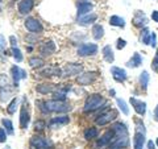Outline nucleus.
<instances>
[{"instance_id":"f257e3e1","label":"nucleus","mask_w":158,"mask_h":149,"mask_svg":"<svg viewBox=\"0 0 158 149\" xmlns=\"http://www.w3.org/2000/svg\"><path fill=\"white\" fill-rule=\"evenodd\" d=\"M104 106H106V102H104V98L102 96V94H91L85 102L83 112L91 113V112H95L98 110H100V108L104 107Z\"/></svg>"},{"instance_id":"f03ea898","label":"nucleus","mask_w":158,"mask_h":149,"mask_svg":"<svg viewBox=\"0 0 158 149\" xmlns=\"http://www.w3.org/2000/svg\"><path fill=\"white\" fill-rule=\"evenodd\" d=\"M136 123V132L133 136V149H144L145 145V137H146V130L141 119H135Z\"/></svg>"},{"instance_id":"7ed1b4c3","label":"nucleus","mask_w":158,"mask_h":149,"mask_svg":"<svg viewBox=\"0 0 158 149\" xmlns=\"http://www.w3.org/2000/svg\"><path fill=\"white\" fill-rule=\"evenodd\" d=\"M29 147L32 149H54V144L49 140V138L36 135V136L31 137V140H29Z\"/></svg>"},{"instance_id":"20e7f679","label":"nucleus","mask_w":158,"mask_h":149,"mask_svg":"<svg viewBox=\"0 0 158 149\" xmlns=\"http://www.w3.org/2000/svg\"><path fill=\"white\" fill-rule=\"evenodd\" d=\"M117 111L116 110H107V111H102L100 115H98V117L95 119V124L96 126H107V124H111L112 121H115L117 119Z\"/></svg>"},{"instance_id":"39448f33","label":"nucleus","mask_w":158,"mask_h":149,"mask_svg":"<svg viewBox=\"0 0 158 149\" xmlns=\"http://www.w3.org/2000/svg\"><path fill=\"white\" fill-rule=\"evenodd\" d=\"M46 102V107L49 112H58V113H63L71 110V106L66 102H61V100H56V99H52V100H45Z\"/></svg>"},{"instance_id":"423d86ee","label":"nucleus","mask_w":158,"mask_h":149,"mask_svg":"<svg viewBox=\"0 0 158 149\" xmlns=\"http://www.w3.org/2000/svg\"><path fill=\"white\" fill-rule=\"evenodd\" d=\"M24 27L32 34H41L44 32V25L36 17H27L25 21H24Z\"/></svg>"},{"instance_id":"0eeeda50","label":"nucleus","mask_w":158,"mask_h":149,"mask_svg":"<svg viewBox=\"0 0 158 149\" xmlns=\"http://www.w3.org/2000/svg\"><path fill=\"white\" fill-rule=\"evenodd\" d=\"M115 138H116L115 132H113L112 130H108V131L104 133V135H103L102 137H99L98 140H96L94 148H95V149H103V148H106V147H110L111 143L115 140Z\"/></svg>"},{"instance_id":"6e6552de","label":"nucleus","mask_w":158,"mask_h":149,"mask_svg":"<svg viewBox=\"0 0 158 149\" xmlns=\"http://www.w3.org/2000/svg\"><path fill=\"white\" fill-rule=\"evenodd\" d=\"M98 50H99V48L96 44L86 42V44H82V45L78 48L77 53L79 57H91V56H95Z\"/></svg>"},{"instance_id":"1a4fd4ad","label":"nucleus","mask_w":158,"mask_h":149,"mask_svg":"<svg viewBox=\"0 0 158 149\" xmlns=\"http://www.w3.org/2000/svg\"><path fill=\"white\" fill-rule=\"evenodd\" d=\"M99 73L98 71H86L82 73L81 75L77 78V83L79 86H88V84H92L94 82L98 79Z\"/></svg>"},{"instance_id":"9d476101","label":"nucleus","mask_w":158,"mask_h":149,"mask_svg":"<svg viewBox=\"0 0 158 149\" xmlns=\"http://www.w3.org/2000/svg\"><path fill=\"white\" fill-rule=\"evenodd\" d=\"M29 121H31V113H29L28 102H27V99L24 98V102L21 104V110H20V128H21V130L28 128Z\"/></svg>"},{"instance_id":"9b49d317","label":"nucleus","mask_w":158,"mask_h":149,"mask_svg":"<svg viewBox=\"0 0 158 149\" xmlns=\"http://www.w3.org/2000/svg\"><path fill=\"white\" fill-rule=\"evenodd\" d=\"M82 70H83L82 65L75 63V62H71V63H67V65H65V67L62 69V74L65 77H74V75L81 74Z\"/></svg>"},{"instance_id":"f8f14e48","label":"nucleus","mask_w":158,"mask_h":149,"mask_svg":"<svg viewBox=\"0 0 158 149\" xmlns=\"http://www.w3.org/2000/svg\"><path fill=\"white\" fill-rule=\"evenodd\" d=\"M111 74H112V78L118 83L125 82L127 78H128V74H127V71L124 70V69L117 67V66H112L111 67Z\"/></svg>"},{"instance_id":"ddd939ff","label":"nucleus","mask_w":158,"mask_h":149,"mask_svg":"<svg viewBox=\"0 0 158 149\" xmlns=\"http://www.w3.org/2000/svg\"><path fill=\"white\" fill-rule=\"evenodd\" d=\"M129 102L132 104V107L135 108L137 115H140V116L145 115V112H146V103L145 102H142V100H140V99H137V98H131Z\"/></svg>"},{"instance_id":"4468645a","label":"nucleus","mask_w":158,"mask_h":149,"mask_svg":"<svg viewBox=\"0 0 158 149\" xmlns=\"http://www.w3.org/2000/svg\"><path fill=\"white\" fill-rule=\"evenodd\" d=\"M57 46L52 40H46V41L42 42V45L40 46V52H41L42 56H52L53 53H56Z\"/></svg>"},{"instance_id":"2eb2a0df","label":"nucleus","mask_w":158,"mask_h":149,"mask_svg":"<svg viewBox=\"0 0 158 149\" xmlns=\"http://www.w3.org/2000/svg\"><path fill=\"white\" fill-rule=\"evenodd\" d=\"M11 74H12V79H13V82H15V86H19V82H20V79H25L27 78V71L25 70H23V69H20L19 66L16 65H13L11 67Z\"/></svg>"},{"instance_id":"dca6fc26","label":"nucleus","mask_w":158,"mask_h":149,"mask_svg":"<svg viewBox=\"0 0 158 149\" xmlns=\"http://www.w3.org/2000/svg\"><path fill=\"white\" fill-rule=\"evenodd\" d=\"M33 7H34V0H21L19 3V13L20 15H29L33 11Z\"/></svg>"},{"instance_id":"f3484780","label":"nucleus","mask_w":158,"mask_h":149,"mask_svg":"<svg viewBox=\"0 0 158 149\" xmlns=\"http://www.w3.org/2000/svg\"><path fill=\"white\" fill-rule=\"evenodd\" d=\"M94 6L90 2H79L77 4V13H78V17L81 16H85L87 13H91Z\"/></svg>"},{"instance_id":"a211bd4d","label":"nucleus","mask_w":158,"mask_h":149,"mask_svg":"<svg viewBox=\"0 0 158 149\" xmlns=\"http://www.w3.org/2000/svg\"><path fill=\"white\" fill-rule=\"evenodd\" d=\"M57 88L58 87L54 83H40L36 86V91L42 94V95H45V94H53Z\"/></svg>"},{"instance_id":"6ab92c4d","label":"nucleus","mask_w":158,"mask_h":149,"mask_svg":"<svg viewBox=\"0 0 158 149\" xmlns=\"http://www.w3.org/2000/svg\"><path fill=\"white\" fill-rule=\"evenodd\" d=\"M40 74H41L42 77H48V78H50V77H61L62 75V69H59L57 66H48V67L44 69V70L40 71Z\"/></svg>"},{"instance_id":"aec40b11","label":"nucleus","mask_w":158,"mask_h":149,"mask_svg":"<svg viewBox=\"0 0 158 149\" xmlns=\"http://www.w3.org/2000/svg\"><path fill=\"white\" fill-rule=\"evenodd\" d=\"M111 130L115 132V136L116 137H125V136H128V128H127L125 124L121 123V121L115 123L112 126Z\"/></svg>"},{"instance_id":"412c9836","label":"nucleus","mask_w":158,"mask_h":149,"mask_svg":"<svg viewBox=\"0 0 158 149\" xmlns=\"http://www.w3.org/2000/svg\"><path fill=\"white\" fill-rule=\"evenodd\" d=\"M132 23H133V25H135L136 28H141L142 29V28L146 27L148 19H146L144 12H136L135 17H133V20H132Z\"/></svg>"},{"instance_id":"4be33fe9","label":"nucleus","mask_w":158,"mask_h":149,"mask_svg":"<svg viewBox=\"0 0 158 149\" xmlns=\"http://www.w3.org/2000/svg\"><path fill=\"white\" fill-rule=\"evenodd\" d=\"M70 123V117L67 115H61V116H56V117H52L50 121H49V126L53 127V128H57L59 126H66V124Z\"/></svg>"},{"instance_id":"5701e85b","label":"nucleus","mask_w":158,"mask_h":149,"mask_svg":"<svg viewBox=\"0 0 158 149\" xmlns=\"http://www.w3.org/2000/svg\"><path fill=\"white\" fill-rule=\"evenodd\" d=\"M98 20V15L96 13H87L85 16H81L78 17V24H81V25H91Z\"/></svg>"},{"instance_id":"b1692460","label":"nucleus","mask_w":158,"mask_h":149,"mask_svg":"<svg viewBox=\"0 0 158 149\" xmlns=\"http://www.w3.org/2000/svg\"><path fill=\"white\" fill-rule=\"evenodd\" d=\"M102 53H103V58H104L108 63H113V61H115V54H113L111 45H106L102 49Z\"/></svg>"},{"instance_id":"393cba45","label":"nucleus","mask_w":158,"mask_h":149,"mask_svg":"<svg viewBox=\"0 0 158 149\" xmlns=\"http://www.w3.org/2000/svg\"><path fill=\"white\" fill-rule=\"evenodd\" d=\"M141 63H142V57L140 56V53H135L132 56V58L127 62V66L132 67V69H136L138 66H141Z\"/></svg>"},{"instance_id":"a878e982","label":"nucleus","mask_w":158,"mask_h":149,"mask_svg":"<svg viewBox=\"0 0 158 149\" xmlns=\"http://www.w3.org/2000/svg\"><path fill=\"white\" fill-rule=\"evenodd\" d=\"M103 36H104V28L100 24H95V25L92 27V37L99 41V40H102Z\"/></svg>"},{"instance_id":"bb28decb","label":"nucleus","mask_w":158,"mask_h":149,"mask_svg":"<svg viewBox=\"0 0 158 149\" xmlns=\"http://www.w3.org/2000/svg\"><path fill=\"white\" fill-rule=\"evenodd\" d=\"M85 138L86 140H95V138L99 137V131L96 127H90L87 128V130H85Z\"/></svg>"},{"instance_id":"cd10ccee","label":"nucleus","mask_w":158,"mask_h":149,"mask_svg":"<svg viewBox=\"0 0 158 149\" xmlns=\"http://www.w3.org/2000/svg\"><path fill=\"white\" fill-rule=\"evenodd\" d=\"M45 65V61L41 57H31L29 58V66L32 69H41Z\"/></svg>"},{"instance_id":"c85d7f7f","label":"nucleus","mask_w":158,"mask_h":149,"mask_svg":"<svg viewBox=\"0 0 158 149\" xmlns=\"http://www.w3.org/2000/svg\"><path fill=\"white\" fill-rule=\"evenodd\" d=\"M110 24L113 27H118V28H124L125 27V20L117 16V15H113V16L110 17Z\"/></svg>"},{"instance_id":"c756f323","label":"nucleus","mask_w":158,"mask_h":149,"mask_svg":"<svg viewBox=\"0 0 158 149\" xmlns=\"http://www.w3.org/2000/svg\"><path fill=\"white\" fill-rule=\"evenodd\" d=\"M149 79H150V77H149V73L148 71H142L141 74H140V84H141V87H142V90H146L148 88V84H149Z\"/></svg>"},{"instance_id":"7c9ffc66","label":"nucleus","mask_w":158,"mask_h":149,"mask_svg":"<svg viewBox=\"0 0 158 149\" xmlns=\"http://www.w3.org/2000/svg\"><path fill=\"white\" fill-rule=\"evenodd\" d=\"M140 40L142 44H145V45H148L150 41V31L148 28H142L141 29V34H140Z\"/></svg>"},{"instance_id":"2f4dec72","label":"nucleus","mask_w":158,"mask_h":149,"mask_svg":"<svg viewBox=\"0 0 158 149\" xmlns=\"http://www.w3.org/2000/svg\"><path fill=\"white\" fill-rule=\"evenodd\" d=\"M12 96V91L11 88H0V102H7L9 98Z\"/></svg>"},{"instance_id":"473e14b6","label":"nucleus","mask_w":158,"mask_h":149,"mask_svg":"<svg viewBox=\"0 0 158 149\" xmlns=\"http://www.w3.org/2000/svg\"><path fill=\"white\" fill-rule=\"evenodd\" d=\"M2 124H3V127H4V130L7 131V133H9V135H13V124L12 121L9 120V119H2Z\"/></svg>"},{"instance_id":"72a5a7b5","label":"nucleus","mask_w":158,"mask_h":149,"mask_svg":"<svg viewBox=\"0 0 158 149\" xmlns=\"http://www.w3.org/2000/svg\"><path fill=\"white\" fill-rule=\"evenodd\" d=\"M116 103H117L118 108H120V111H121L123 113H124V115H129V108H128L125 100H123V99L117 98V99H116Z\"/></svg>"},{"instance_id":"f704fd0d","label":"nucleus","mask_w":158,"mask_h":149,"mask_svg":"<svg viewBox=\"0 0 158 149\" xmlns=\"http://www.w3.org/2000/svg\"><path fill=\"white\" fill-rule=\"evenodd\" d=\"M19 106V99L17 98H12L11 103H9V106L7 107V112L9 113V115H13L15 112H16V108Z\"/></svg>"},{"instance_id":"c9c22d12","label":"nucleus","mask_w":158,"mask_h":149,"mask_svg":"<svg viewBox=\"0 0 158 149\" xmlns=\"http://www.w3.org/2000/svg\"><path fill=\"white\" fill-rule=\"evenodd\" d=\"M46 128V121L42 120V119H38V120L34 121V131L36 132H42Z\"/></svg>"},{"instance_id":"e433bc0d","label":"nucleus","mask_w":158,"mask_h":149,"mask_svg":"<svg viewBox=\"0 0 158 149\" xmlns=\"http://www.w3.org/2000/svg\"><path fill=\"white\" fill-rule=\"evenodd\" d=\"M12 57L16 59V62H23V59H24V57H23V53H21V50L16 46V48H12Z\"/></svg>"},{"instance_id":"4c0bfd02","label":"nucleus","mask_w":158,"mask_h":149,"mask_svg":"<svg viewBox=\"0 0 158 149\" xmlns=\"http://www.w3.org/2000/svg\"><path fill=\"white\" fill-rule=\"evenodd\" d=\"M36 106L38 107V110L41 111V113H49V110H48V107H46V102L45 100H36Z\"/></svg>"},{"instance_id":"58836bf2","label":"nucleus","mask_w":158,"mask_h":149,"mask_svg":"<svg viewBox=\"0 0 158 149\" xmlns=\"http://www.w3.org/2000/svg\"><path fill=\"white\" fill-rule=\"evenodd\" d=\"M9 87V79L6 74H0V88Z\"/></svg>"},{"instance_id":"ea45409f","label":"nucleus","mask_w":158,"mask_h":149,"mask_svg":"<svg viewBox=\"0 0 158 149\" xmlns=\"http://www.w3.org/2000/svg\"><path fill=\"white\" fill-rule=\"evenodd\" d=\"M152 69H153V71H154L156 74H158V48H157L156 56H154V58H153V61H152Z\"/></svg>"},{"instance_id":"a19ab883","label":"nucleus","mask_w":158,"mask_h":149,"mask_svg":"<svg viewBox=\"0 0 158 149\" xmlns=\"http://www.w3.org/2000/svg\"><path fill=\"white\" fill-rule=\"evenodd\" d=\"M6 46H7V41H6V37L3 34H0V53H3L6 50Z\"/></svg>"},{"instance_id":"79ce46f5","label":"nucleus","mask_w":158,"mask_h":149,"mask_svg":"<svg viewBox=\"0 0 158 149\" xmlns=\"http://www.w3.org/2000/svg\"><path fill=\"white\" fill-rule=\"evenodd\" d=\"M149 45L152 46V48H156L157 46V34L153 32V33H150V41H149Z\"/></svg>"},{"instance_id":"37998d69","label":"nucleus","mask_w":158,"mask_h":149,"mask_svg":"<svg viewBox=\"0 0 158 149\" xmlns=\"http://www.w3.org/2000/svg\"><path fill=\"white\" fill-rule=\"evenodd\" d=\"M127 46V41L124 38H118L117 40V44H116V48L118 49V50H121V49H124Z\"/></svg>"},{"instance_id":"c03bdc74","label":"nucleus","mask_w":158,"mask_h":149,"mask_svg":"<svg viewBox=\"0 0 158 149\" xmlns=\"http://www.w3.org/2000/svg\"><path fill=\"white\" fill-rule=\"evenodd\" d=\"M7 141V131L4 128H0V143Z\"/></svg>"},{"instance_id":"a18cd8bd","label":"nucleus","mask_w":158,"mask_h":149,"mask_svg":"<svg viewBox=\"0 0 158 149\" xmlns=\"http://www.w3.org/2000/svg\"><path fill=\"white\" fill-rule=\"evenodd\" d=\"M9 42H11V46L12 48H16L17 46V38L15 37L13 34H12V36H9Z\"/></svg>"},{"instance_id":"49530a36","label":"nucleus","mask_w":158,"mask_h":149,"mask_svg":"<svg viewBox=\"0 0 158 149\" xmlns=\"http://www.w3.org/2000/svg\"><path fill=\"white\" fill-rule=\"evenodd\" d=\"M152 20L153 21H156V23H158V11H153L152 12Z\"/></svg>"},{"instance_id":"de8ad7c7","label":"nucleus","mask_w":158,"mask_h":149,"mask_svg":"<svg viewBox=\"0 0 158 149\" xmlns=\"http://www.w3.org/2000/svg\"><path fill=\"white\" fill-rule=\"evenodd\" d=\"M148 149H156V144L153 143L152 140H150V141H148Z\"/></svg>"},{"instance_id":"09e8293b","label":"nucleus","mask_w":158,"mask_h":149,"mask_svg":"<svg viewBox=\"0 0 158 149\" xmlns=\"http://www.w3.org/2000/svg\"><path fill=\"white\" fill-rule=\"evenodd\" d=\"M154 120L158 121V106L156 107V111H154Z\"/></svg>"},{"instance_id":"8fccbe9b","label":"nucleus","mask_w":158,"mask_h":149,"mask_svg":"<svg viewBox=\"0 0 158 149\" xmlns=\"http://www.w3.org/2000/svg\"><path fill=\"white\" fill-rule=\"evenodd\" d=\"M110 95H111V96H115V90H111V91H110Z\"/></svg>"},{"instance_id":"3c124183","label":"nucleus","mask_w":158,"mask_h":149,"mask_svg":"<svg viewBox=\"0 0 158 149\" xmlns=\"http://www.w3.org/2000/svg\"><path fill=\"white\" fill-rule=\"evenodd\" d=\"M156 145L158 147V138H157V141H156Z\"/></svg>"},{"instance_id":"603ef678","label":"nucleus","mask_w":158,"mask_h":149,"mask_svg":"<svg viewBox=\"0 0 158 149\" xmlns=\"http://www.w3.org/2000/svg\"><path fill=\"white\" fill-rule=\"evenodd\" d=\"M79 2H88V0H79Z\"/></svg>"},{"instance_id":"864d4df0","label":"nucleus","mask_w":158,"mask_h":149,"mask_svg":"<svg viewBox=\"0 0 158 149\" xmlns=\"http://www.w3.org/2000/svg\"><path fill=\"white\" fill-rule=\"evenodd\" d=\"M117 149H127V148H117Z\"/></svg>"},{"instance_id":"5fc2aeb1","label":"nucleus","mask_w":158,"mask_h":149,"mask_svg":"<svg viewBox=\"0 0 158 149\" xmlns=\"http://www.w3.org/2000/svg\"><path fill=\"white\" fill-rule=\"evenodd\" d=\"M12 2H16V0H12Z\"/></svg>"}]
</instances>
